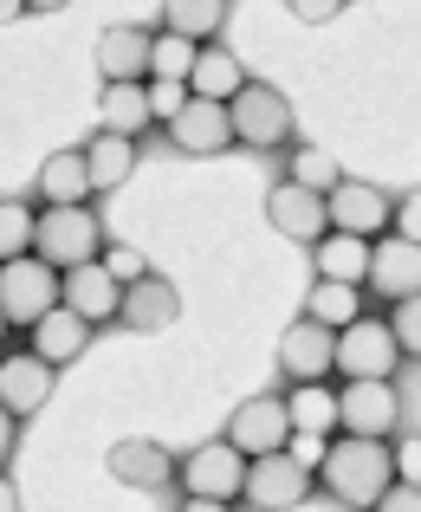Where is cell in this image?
Listing matches in <instances>:
<instances>
[{"label":"cell","mask_w":421,"mask_h":512,"mask_svg":"<svg viewBox=\"0 0 421 512\" xmlns=\"http://www.w3.org/2000/svg\"><path fill=\"white\" fill-rule=\"evenodd\" d=\"M318 480H324V493H331L337 506L370 512L389 487H396V454H389V441L331 435L324 441V461H318Z\"/></svg>","instance_id":"6da1fadb"},{"label":"cell","mask_w":421,"mask_h":512,"mask_svg":"<svg viewBox=\"0 0 421 512\" xmlns=\"http://www.w3.org/2000/svg\"><path fill=\"white\" fill-rule=\"evenodd\" d=\"M227 124H234V143H240V150L266 156V150H285V143H292L298 117H292V98H285L279 85L247 78V85L227 98Z\"/></svg>","instance_id":"7a4b0ae2"},{"label":"cell","mask_w":421,"mask_h":512,"mask_svg":"<svg viewBox=\"0 0 421 512\" xmlns=\"http://www.w3.org/2000/svg\"><path fill=\"white\" fill-rule=\"evenodd\" d=\"M33 253L52 266V273H72V266H85V260L104 253V221L91 208H39Z\"/></svg>","instance_id":"3957f363"},{"label":"cell","mask_w":421,"mask_h":512,"mask_svg":"<svg viewBox=\"0 0 421 512\" xmlns=\"http://www.w3.org/2000/svg\"><path fill=\"white\" fill-rule=\"evenodd\" d=\"M175 487L188 493V500H240V487H247V454L234 448V441H201V448H188L182 461H175Z\"/></svg>","instance_id":"277c9868"},{"label":"cell","mask_w":421,"mask_h":512,"mask_svg":"<svg viewBox=\"0 0 421 512\" xmlns=\"http://www.w3.org/2000/svg\"><path fill=\"white\" fill-rule=\"evenodd\" d=\"M402 428V396L396 376H357L337 389V435H363V441H389Z\"/></svg>","instance_id":"5b68a950"},{"label":"cell","mask_w":421,"mask_h":512,"mask_svg":"<svg viewBox=\"0 0 421 512\" xmlns=\"http://www.w3.org/2000/svg\"><path fill=\"white\" fill-rule=\"evenodd\" d=\"M52 305H59V273H52L39 253L0 260V312H7V325H33Z\"/></svg>","instance_id":"8992f818"},{"label":"cell","mask_w":421,"mask_h":512,"mask_svg":"<svg viewBox=\"0 0 421 512\" xmlns=\"http://www.w3.org/2000/svg\"><path fill=\"white\" fill-rule=\"evenodd\" d=\"M240 500L253 512H292L311 500V467L292 461V454H260V461H247V487H240Z\"/></svg>","instance_id":"52a82bcc"},{"label":"cell","mask_w":421,"mask_h":512,"mask_svg":"<svg viewBox=\"0 0 421 512\" xmlns=\"http://www.w3.org/2000/svg\"><path fill=\"white\" fill-rule=\"evenodd\" d=\"M402 344L389 331V318H357V325L337 331V376L357 383V376H396Z\"/></svg>","instance_id":"ba28073f"},{"label":"cell","mask_w":421,"mask_h":512,"mask_svg":"<svg viewBox=\"0 0 421 512\" xmlns=\"http://www.w3.org/2000/svg\"><path fill=\"white\" fill-rule=\"evenodd\" d=\"M324 214H331V227L337 234H357V240H383L389 234V221H396V201L383 195L376 182H337L331 195H324Z\"/></svg>","instance_id":"9c48e42d"},{"label":"cell","mask_w":421,"mask_h":512,"mask_svg":"<svg viewBox=\"0 0 421 512\" xmlns=\"http://www.w3.org/2000/svg\"><path fill=\"white\" fill-rule=\"evenodd\" d=\"M227 441H234L247 461H260V454H279L285 441H292V415H285L279 396H247L234 415H227Z\"/></svg>","instance_id":"30bf717a"},{"label":"cell","mask_w":421,"mask_h":512,"mask_svg":"<svg viewBox=\"0 0 421 512\" xmlns=\"http://www.w3.org/2000/svg\"><path fill=\"white\" fill-rule=\"evenodd\" d=\"M279 370L292 383H331L337 376V331H324L318 318H298L279 338Z\"/></svg>","instance_id":"8fae6325"},{"label":"cell","mask_w":421,"mask_h":512,"mask_svg":"<svg viewBox=\"0 0 421 512\" xmlns=\"http://www.w3.org/2000/svg\"><path fill=\"white\" fill-rule=\"evenodd\" d=\"M169 143H175V156H227V150H234V124H227V104H214V98H188L182 111L169 117Z\"/></svg>","instance_id":"7c38bea8"},{"label":"cell","mask_w":421,"mask_h":512,"mask_svg":"<svg viewBox=\"0 0 421 512\" xmlns=\"http://www.w3.org/2000/svg\"><path fill=\"white\" fill-rule=\"evenodd\" d=\"M52 383H59V370H52L46 357H33V350H0V409L7 415H39L52 402Z\"/></svg>","instance_id":"4fadbf2b"},{"label":"cell","mask_w":421,"mask_h":512,"mask_svg":"<svg viewBox=\"0 0 421 512\" xmlns=\"http://www.w3.org/2000/svg\"><path fill=\"white\" fill-rule=\"evenodd\" d=\"M363 286L376 292V299H415L421 292V247L415 240H402V234H383V240H370V273H363Z\"/></svg>","instance_id":"5bb4252c"},{"label":"cell","mask_w":421,"mask_h":512,"mask_svg":"<svg viewBox=\"0 0 421 512\" xmlns=\"http://www.w3.org/2000/svg\"><path fill=\"white\" fill-rule=\"evenodd\" d=\"M266 221H273L285 240H298V247H311V240L331 234L324 195H311V188H298V182H273V195H266Z\"/></svg>","instance_id":"9a60e30c"},{"label":"cell","mask_w":421,"mask_h":512,"mask_svg":"<svg viewBox=\"0 0 421 512\" xmlns=\"http://www.w3.org/2000/svg\"><path fill=\"white\" fill-rule=\"evenodd\" d=\"M175 318H182V292H175L162 273H143L137 286H124V305H117V325H124V331L156 338V331H169Z\"/></svg>","instance_id":"2e32d148"},{"label":"cell","mask_w":421,"mask_h":512,"mask_svg":"<svg viewBox=\"0 0 421 512\" xmlns=\"http://www.w3.org/2000/svg\"><path fill=\"white\" fill-rule=\"evenodd\" d=\"M149 46H156L149 26H104V33H98L104 85H143V78H149Z\"/></svg>","instance_id":"e0dca14e"},{"label":"cell","mask_w":421,"mask_h":512,"mask_svg":"<svg viewBox=\"0 0 421 512\" xmlns=\"http://www.w3.org/2000/svg\"><path fill=\"white\" fill-rule=\"evenodd\" d=\"M59 305H72L78 318L104 325V318H117V305H124V286H117L98 260H85V266H72V273H59Z\"/></svg>","instance_id":"ac0fdd59"},{"label":"cell","mask_w":421,"mask_h":512,"mask_svg":"<svg viewBox=\"0 0 421 512\" xmlns=\"http://www.w3.org/2000/svg\"><path fill=\"white\" fill-rule=\"evenodd\" d=\"M104 467H111V474L124 480V487H143V493H156V487H169V480H175V454L162 448V441H143V435L111 441Z\"/></svg>","instance_id":"d6986e66"},{"label":"cell","mask_w":421,"mask_h":512,"mask_svg":"<svg viewBox=\"0 0 421 512\" xmlns=\"http://www.w3.org/2000/svg\"><path fill=\"white\" fill-rule=\"evenodd\" d=\"M26 331H33V357H46L52 370H65V363L85 357V344H91V331H98V325H91V318H78L72 305H52V312L33 318Z\"/></svg>","instance_id":"ffe728a7"},{"label":"cell","mask_w":421,"mask_h":512,"mask_svg":"<svg viewBox=\"0 0 421 512\" xmlns=\"http://www.w3.org/2000/svg\"><path fill=\"white\" fill-rule=\"evenodd\" d=\"M78 150H85L91 195H111V188H124L130 169H137V137H117V130H91Z\"/></svg>","instance_id":"44dd1931"},{"label":"cell","mask_w":421,"mask_h":512,"mask_svg":"<svg viewBox=\"0 0 421 512\" xmlns=\"http://www.w3.org/2000/svg\"><path fill=\"white\" fill-rule=\"evenodd\" d=\"M39 201H46V208H85L91 201L85 150H52L46 163H39Z\"/></svg>","instance_id":"7402d4cb"},{"label":"cell","mask_w":421,"mask_h":512,"mask_svg":"<svg viewBox=\"0 0 421 512\" xmlns=\"http://www.w3.org/2000/svg\"><path fill=\"white\" fill-rule=\"evenodd\" d=\"M311 266H318V279H337V286H363V273H370V240L357 234H324L311 240Z\"/></svg>","instance_id":"603a6c76"},{"label":"cell","mask_w":421,"mask_h":512,"mask_svg":"<svg viewBox=\"0 0 421 512\" xmlns=\"http://www.w3.org/2000/svg\"><path fill=\"white\" fill-rule=\"evenodd\" d=\"M240 85H247V65H240V52H227V46H201V52H195V72H188V98H214V104H227Z\"/></svg>","instance_id":"cb8c5ba5"},{"label":"cell","mask_w":421,"mask_h":512,"mask_svg":"<svg viewBox=\"0 0 421 512\" xmlns=\"http://www.w3.org/2000/svg\"><path fill=\"white\" fill-rule=\"evenodd\" d=\"M285 415H292V435H337V389L331 383H292V396H279Z\"/></svg>","instance_id":"d4e9b609"},{"label":"cell","mask_w":421,"mask_h":512,"mask_svg":"<svg viewBox=\"0 0 421 512\" xmlns=\"http://www.w3.org/2000/svg\"><path fill=\"white\" fill-rule=\"evenodd\" d=\"M227 26V0H162V33H182L195 46H214Z\"/></svg>","instance_id":"484cf974"},{"label":"cell","mask_w":421,"mask_h":512,"mask_svg":"<svg viewBox=\"0 0 421 512\" xmlns=\"http://www.w3.org/2000/svg\"><path fill=\"white\" fill-rule=\"evenodd\" d=\"M149 124H156V117H149V85H104V98H98V130L143 137Z\"/></svg>","instance_id":"4316f807"},{"label":"cell","mask_w":421,"mask_h":512,"mask_svg":"<svg viewBox=\"0 0 421 512\" xmlns=\"http://www.w3.org/2000/svg\"><path fill=\"white\" fill-rule=\"evenodd\" d=\"M305 318H318L324 331H344L363 318V286H337V279H318L305 299Z\"/></svg>","instance_id":"83f0119b"},{"label":"cell","mask_w":421,"mask_h":512,"mask_svg":"<svg viewBox=\"0 0 421 512\" xmlns=\"http://www.w3.org/2000/svg\"><path fill=\"white\" fill-rule=\"evenodd\" d=\"M195 39L182 33H156V46H149V78H175V85H188V72H195Z\"/></svg>","instance_id":"f1b7e54d"},{"label":"cell","mask_w":421,"mask_h":512,"mask_svg":"<svg viewBox=\"0 0 421 512\" xmlns=\"http://www.w3.org/2000/svg\"><path fill=\"white\" fill-rule=\"evenodd\" d=\"M285 182L311 188V195H331V188L344 182V169H337V156H324V150H311V143H298V150H292V175H285Z\"/></svg>","instance_id":"f546056e"},{"label":"cell","mask_w":421,"mask_h":512,"mask_svg":"<svg viewBox=\"0 0 421 512\" xmlns=\"http://www.w3.org/2000/svg\"><path fill=\"white\" fill-rule=\"evenodd\" d=\"M33 221H39V208H26V201H0V260L33 253Z\"/></svg>","instance_id":"4dcf8cb0"},{"label":"cell","mask_w":421,"mask_h":512,"mask_svg":"<svg viewBox=\"0 0 421 512\" xmlns=\"http://www.w3.org/2000/svg\"><path fill=\"white\" fill-rule=\"evenodd\" d=\"M389 331H396L402 357H421V292H415V299H396V312H389Z\"/></svg>","instance_id":"1f68e13d"},{"label":"cell","mask_w":421,"mask_h":512,"mask_svg":"<svg viewBox=\"0 0 421 512\" xmlns=\"http://www.w3.org/2000/svg\"><path fill=\"white\" fill-rule=\"evenodd\" d=\"M143 85H149V117H156V124H169L188 104V85H175V78H143Z\"/></svg>","instance_id":"d6a6232c"},{"label":"cell","mask_w":421,"mask_h":512,"mask_svg":"<svg viewBox=\"0 0 421 512\" xmlns=\"http://www.w3.org/2000/svg\"><path fill=\"white\" fill-rule=\"evenodd\" d=\"M98 266H104V273H111V279H117V286H137V279L149 273V266H143V253H137V247H104V260H98Z\"/></svg>","instance_id":"836d02e7"},{"label":"cell","mask_w":421,"mask_h":512,"mask_svg":"<svg viewBox=\"0 0 421 512\" xmlns=\"http://www.w3.org/2000/svg\"><path fill=\"white\" fill-rule=\"evenodd\" d=\"M389 234H402V240H415V247H421V188L396 201V221H389Z\"/></svg>","instance_id":"e575fe53"},{"label":"cell","mask_w":421,"mask_h":512,"mask_svg":"<svg viewBox=\"0 0 421 512\" xmlns=\"http://www.w3.org/2000/svg\"><path fill=\"white\" fill-rule=\"evenodd\" d=\"M396 480H409V487H421V435H409V441H396Z\"/></svg>","instance_id":"d590c367"},{"label":"cell","mask_w":421,"mask_h":512,"mask_svg":"<svg viewBox=\"0 0 421 512\" xmlns=\"http://www.w3.org/2000/svg\"><path fill=\"white\" fill-rule=\"evenodd\" d=\"M370 512H421V487H409V480H396V487L383 493Z\"/></svg>","instance_id":"8d00e7d4"},{"label":"cell","mask_w":421,"mask_h":512,"mask_svg":"<svg viewBox=\"0 0 421 512\" xmlns=\"http://www.w3.org/2000/svg\"><path fill=\"white\" fill-rule=\"evenodd\" d=\"M292 13L305 26H324V20H337V13H344V0H292Z\"/></svg>","instance_id":"74e56055"},{"label":"cell","mask_w":421,"mask_h":512,"mask_svg":"<svg viewBox=\"0 0 421 512\" xmlns=\"http://www.w3.org/2000/svg\"><path fill=\"white\" fill-rule=\"evenodd\" d=\"M13 448H20V415H7V409H0V474H7Z\"/></svg>","instance_id":"f35d334b"},{"label":"cell","mask_w":421,"mask_h":512,"mask_svg":"<svg viewBox=\"0 0 421 512\" xmlns=\"http://www.w3.org/2000/svg\"><path fill=\"white\" fill-rule=\"evenodd\" d=\"M175 512H234V506H227V500H188V493H182V506H175Z\"/></svg>","instance_id":"ab89813d"},{"label":"cell","mask_w":421,"mask_h":512,"mask_svg":"<svg viewBox=\"0 0 421 512\" xmlns=\"http://www.w3.org/2000/svg\"><path fill=\"white\" fill-rule=\"evenodd\" d=\"M0 512H20V487H13L7 474H0Z\"/></svg>","instance_id":"60d3db41"},{"label":"cell","mask_w":421,"mask_h":512,"mask_svg":"<svg viewBox=\"0 0 421 512\" xmlns=\"http://www.w3.org/2000/svg\"><path fill=\"white\" fill-rule=\"evenodd\" d=\"M13 20H26V0H0V26H13Z\"/></svg>","instance_id":"b9f144b4"},{"label":"cell","mask_w":421,"mask_h":512,"mask_svg":"<svg viewBox=\"0 0 421 512\" xmlns=\"http://www.w3.org/2000/svg\"><path fill=\"white\" fill-rule=\"evenodd\" d=\"M72 0H26V13H65Z\"/></svg>","instance_id":"7bdbcfd3"},{"label":"cell","mask_w":421,"mask_h":512,"mask_svg":"<svg viewBox=\"0 0 421 512\" xmlns=\"http://www.w3.org/2000/svg\"><path fill=\"white\" fill-rule=\"evenodd\" d=\"M7 331H13V325H7V312H0V338H7Z\"/></svg>","instance_id":"ee69618b"},{"label":"cell","mask_w":421,"mask_h":512,"mask_svg":"<svg viewBox=\"0 0 421 512\" xmlns=\"http://www.w3.org/2000/svg\"><path fill=\"white\" fill-rule=\"evenodd\" d=\"M344 7H350V0H344Z\"/></svg>","instance_id":"f6af8a7d"}]
</instances>
